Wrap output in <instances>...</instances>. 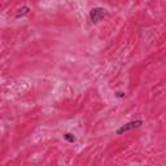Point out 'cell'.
Returning a JSON list of instances; mask_svg holds the SVG:
<instances>
[{
    "instance_id": "6da1fadb",
    "label": "cell",
    "mask_w": 166,
    "mask_h": 166,
    "mask_svg": "<svg viewBox=\"0 0 166 166\" xmlns=\"http://www.w3.org/2000/svg\"><path fill=\"white\" fill-rule=\"evenodd\" d=\"M141 125H143V121H131V122H128V123L123 125V126H121L118 130H117V135H122V134H125L127 131H130V130H134V128H138L140 127Z\"/></svg>"
},
{
    "instance_id": "7a4b0ae2",
    "label": "cell",
    "mask_w": 166,
    "mask_h": 166,
    "mask_svg": "<svg viewBox=\"0 0 166 166\" xmlns=\"http://www.w3.org/2000/svg\"><path fill=\"white\" fill-rule=\"evenodd\" d=\"M104 16H105V9H104V8L97 7V8H94L90 12V18H91V21L94 23H97Z\"/></svg>"
},
{
    "instance_id": "3957f363",
    "label": "cell",
    "mask_w": 166,
    "mask_h": 166,
    "mask_svg": "<svg viewBox=\"0 0 166 166\" xmlns=\"http://www.w3.org/2000/svg\"><path fill=\"white\" fill-rule=\"evenodd\" d=\"M30 13V8L29 7H22V8H20L18 9V12L16 13V18H20V17H23V16H26V14H29Z\"/></svg>"
},
{
    "instance_id": "277c9868",
    "label": "cell",
    "mask_w": 166,
    "mask_h": 166,
    "mask_svg": "<svg viewBox=\"0 0 166 166\" xmlns=\"http://www.w3.org/2000/svg\"><path fill=\"white\" fill-rule=\"evenodd\" d=\"M64 139L66 140V141H69V143H74L75 141V136L73 134H70V132H66L65 135H64Z\"/></svg>"
},
{
    "instance_id": "5b68a950",
    "label": "cell",
    "mask_w": 166,
    "mask_h": 166,
    "mask_svg": "<svg viewBox=\"0 0 166 166\" xmlns=\"http://www.w3.org/2000/svg\"><path fill=\"white\" fill-rule=\"evenodd\" d=\"M117 96H118V97H122V96H123V92H117Z\"/></svg>"
}]
</instances>
